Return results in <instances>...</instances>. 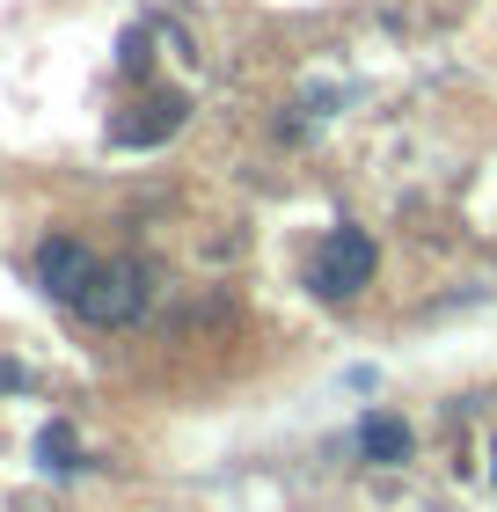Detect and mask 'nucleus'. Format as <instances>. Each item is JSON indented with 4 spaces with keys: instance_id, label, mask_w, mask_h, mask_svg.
I'll use <instances>...</instances> for the list:
<instances>
[{
    "instance_id": "obj_1",
    "label": "nucleus",
    "mask_w": 497,
    "mask_h": 512,
    "mask_svg": "<svg viewBox=\"0 0 497 512\" xmlns=\"http://www.w3.org/2000/svg\"><path fill=\"white\" fill-rule=\"evenodd\" d=\"M366 278H373V242L359 227H329V242L315 249V264H307V286L322 300H351Z\"/></svg>"
},
{
    "instance_id": "obj_3",
    "label": "nucleus",
    "mask_w": 497,
    "mask_h": 512,
    "mask_svg": "<svg viewBox=\"0 0 497 512\" xmlns=\"http://www.w3.org/2000/svg\"><path fill=\"white\" fill-rule=\"evenodd\" d=\"M88 278H96V256H88L81 242L52 235V242L37 249V286L52 293V300H66V308H74V300L88 293Z\"/></svg>"
},
{
    "instance_id": "obj_6",
    "label": "nucleus",
    "mask_w": 497,
    "mask_h": 512,
    "mask_svg": "<svg viewBox=\"0 0 497 512\" xmlns=\"http://www.w3.org/2000/svg\"><path fill=\"white\" fill-rule=\"evenodd\" d=\"M37 454H44V469H81V461H74V432H66V425H44Z\"/></svg>"
},
{
    "instance_id": "obj_2",
    "label": "nucleus",
    "mask_w": 497,
    "mask_h": 512,
    "mask_svg": "<svg viewBox=\"0 0 497 512\" xmlns=\"http://www.w3.org/2000/svg\"><path fill=\"white\" fill-rule=\"evenodd\" d=\"M74 308L96 322V330H125V322H139V308H147V271L139 264H96V278H88V293Z\"/></svg>"
},
{
    "instance_id": "obj_5",
    "label": "nucleus",
    "mask_w": 497,
    "mask_h": 512,
    "mask_svg": "<svg viewBox=\"0 0 497 512\" xmlns=\"http://www.w3.org/2000/svg\"><path fill=\"white\" fill-rule=\"evenodd\" d=\"M176 125H183V96L147 103V118H117V125H110V139H117V147H154V139H169Z\"/></svg>"
},
{
    "instance_id": "obj_4",
    "label": "nucleus",
    "mask_w": 497,
    "mask_h": 512,
    "mask_svg": "<svg viewBox=\"0 0 497 512\" xmlns=\"http://www.w3.org/2000/svg\"><path fill=\"white\" fill-rule=\"evenodd\" d=\"M359 454H366V461H381V469L410 461V425H402V417H388V410L359 417Z\"/></svg>"
}]
</instances>
